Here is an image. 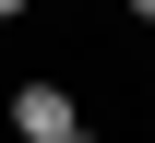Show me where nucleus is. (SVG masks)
<instances>
[{
	"mask_svg": "<svg viewBox=\"0 0 155 143\" xmlns=\"http://www.w3.org/2000/svg\"><path fill=\"white\" fill-rule=\"evenodd\" d=\"M12 131L24 143H84V96L72 83H12Z\"/></svg>",
	"mask_w": 155,
	"mask_h": 143,
	"instance_id": "f257e3e1",
	"label": "nucleus"
},
{
	"mask_svg": "<svg viewBox=\"0 0 155 143\" xmlns=\"http://www.w3.org/2000/svg\"><path fill=\"white\" fill-rule=\"evenodd\" d=\"M24 12H36V0H0V24H24Z\"/></svg>",
	"mask_w": 155,
	"mask_h": 143,
	"instance_id": "f03ea898",
	"label": "nucleus"
},
{
	"mask_svg": "<svg viewBox=\"0 0 155 143\" xmlns=\"http://www.w3.org/2000/svg\"><path fill=\"white\" fill-rule=\"evenodd\" d=\"M131 24H155V0H131Z\"/></svg>",
	"mask_w": 155,
	"mask_h": 143,
	"instance_id": "7ed1b4c3",
	"label": "nucleus"
}]
</instances>
